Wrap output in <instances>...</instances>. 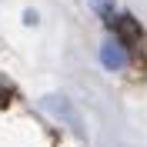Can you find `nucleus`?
I'll list each match as a JSON object with an SVG mask.
<instances>
[{
  "instance_id": "2",
  "label": "nucleus",
  "mask_w": 147,
  "mask_h": 147,
  "mask_svg": "<svg viewBox=\"0 0 147 147\" xmlns=\"http://www.w3.org/2000/svg\"><path fill=\"white\" fill-rule=\"evenodd\" d=\"M117 30H120L124 37H130V40H137V37H140V27H137L130 17H117Z\"/></svg>"
},
{
  "instance_id": "1",
  "label": "nucleus",
  "mask_w": 147,
  "mask_h": 147,
  "mask_svg": "<svg viewBox=\"0 0 147 147\" xmlns=\"http://www.w3.org/2000/svg\"><path fill=\"white\" fill-rule=\"evenodd\" d=\"M100 64L107 70H124L127 67V44L120 40H104L100 44Z\"/></svg>"
}]
</instances>
